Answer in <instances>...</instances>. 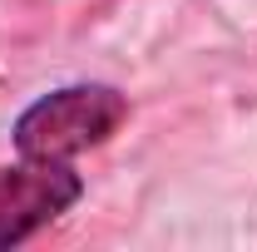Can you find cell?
<instances>
[{"label": "cell", "mask_w": 257, "mask_h": 252, "mask_svg": "<svg viewBox=\"0 0 257 252\" xmlns=\"http://www.w3.org/2000/svg\"><path fill=\"white\" fill-rule=\"evenodd\" d=\"M128 119V99L114 84H64L40 94L15 119V149L20 158H55L69 163L84 149H99L109 134Z\"/></svg>", "instance_id": "obj_1"}, {"label": "cell", "mask_w": 257, "mask_h": 252, "mask_svg": "<svg viewBox=\"0 0 257 252\" xmlns=\"http://www.w3.org/2000/svg\"><path fill=\"white\" fill-rule=\"evenodd\" d=\"M79 198H84V178L74 173V163L20 158L0 168V252L20 247L50 222H60Z\"/></svg>", "instance_id": "obj_2"}]
</instances>
